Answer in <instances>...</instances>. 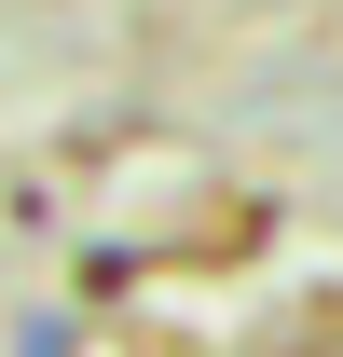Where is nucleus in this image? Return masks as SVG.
Listing matches in <instances>:
<instances>
[{
  "label": "nucleus",
  "instance_id": "nucleus-1",
  "mask_svg": "<svg viewBox=\"0 0 343 357\" xmlns=\"http://www.w3.org/2000/svg\"><path fill=\"white\" fill-rule=\"evenodd\" d=\"M28 357H55V330H42V344H28Z\"/></svg>",
  "mask_w": 343,
  "mask_h": 357
}]
</instances>
